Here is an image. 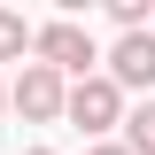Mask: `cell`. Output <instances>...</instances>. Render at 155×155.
<instances>
[{
	"mask_svg": "<svg viewBox=\"0 0 155 155\" xmlns=\"http://www.w3.org/2000/svg\"><path fill=\"white\" fill-rule=\"evenodd\" d=\"M31 47H39V70H78V78H93V31L85 23H70V16H54V23H39L31 31Z\"/></svg>",
	"mask_w": 155,
	"mask_h": 155,
	"instance_id": "cell-1",
	"label": "cell"
},
{
	"mask_svg": "<svg viewBox=\"0 0 155 155\" xmlns=\"http://www.w3.org/2000/svg\"><path fill=\"white\" fill-rule=\"evenodd\" d=\"M62 116L85 124V132H109V124H124V93H116L109 78H78L70 93H62Z\"/></svg>",
	"mask_w": 155,
	"mask_h": 155,
	"instance_id": "cell-2",
	"label": "cell"
},
{
	"mask_svg": "<svg viewBox=\"0 0 155 155\" xmlns=\"http://www.w3.org/2000/svg\"><path fill=\"white\" fill-rule=\"evenodd\" d=\"M109 85L124 93V85H140L147 93L155 85V31H124L116 39V54H109Z\"/></svg>",
	"mask_w": 155,
	"mask_h": 155,
	"instance_id": "cell-3",
	"label": "cell"
},
{
	"mask_svg": "<svg viewBox=\"0 0 155 155\" xmlns=\"http://www.w3.org/2000/svg\"><path fill=\"white\" fill-rule=\"evenodd\" d=\"M62 93H70V85H62L54 70H39V62H31V70L16 78V93H8V101H16L31 124H54V116H62Z\"/></svg>",
	"mask_w": 155,
	"mask_h": 155,
	"instance_id": "cell-4",
	"label": "cell"
},
{
	"mask_svg": "<svg viewBox=\"0 0 155 155\" xmlns=\"http://www.w3.org/2000/svg\"><path fill=\"white\" fill-rule=\"evenodd\" d=\"M124 155H155V101H140L132 116H124V140H116Z\"/></svg>",
	"mask_w": 155,
	"mask_h": 155,
	"instance_id": "cell-5",
	"label": "cell"
},
{
	"mask_svg": "<svg viewBox=\"0 0 155 155\" xmlns=\"http://www.w3.org/2000/svg\"><path fill=\"white\" fill-rule=\"evenodd\" d=\"M23 47H31V23H23L16 8H0V62H16Z\"/></svg>",
	"mask_w": 155,
	"mask_h": 155,
	"instance_id": "cell-6",
	"label": "cell"
},
{
	"mask_svg": "<svg viewBox=\"0 0 155 155\" xmlns=\"http://www.w3.org/2000/svg\"><path fill=\"white\" fill-rule=\"evenodd\" d=\"M109 16L124 23V31H140V23H147V0H109Z\"/></svg>",
	"mask_w": 155,
	"mask_h": 155,
	"instance_id": "cell-7",
	"label": "cell"
},
{
	"mask_svg": "<svg viewBox=\"0 0 155 155\" xmlns=\"http://www.w3.org/2000/svg\"><path fill=\"white\" fill-rule=\"evenodd\" d=\"M85 155H124V147H116V140H109V147H85Z\"/></svg>",
	"mask_w": 155,
	"mask_h": 155,
	"instance_id": "cell-8",
	"label": "cell"
},
{
	"mask_svg": "<svg viewBox=\"0 0 155 155\" xmlns=\"http://www.w3.org/2000/svg\"><path fill=\"white\" fill-rule=\"evenodd\" d=\"M0 109H8V85H0Z\"/></svg>",
	"mask_w": 155,
	"mask_h": 155,
	"instance_id": "cell-9",
	"label": "cell"
},
{
	"mask_svg": "<svg viewBox=\"0 0 155 155\" xmlns=\"http://www.w3.org/2000/svg\"><path fill=\"white\" fill-rule=\"evenodd\" d=\"M31 155H54V147H31Z\"/></svg>",
	"mask_w": 155,
	"mask_h": 155,
	"instance_id": "cell-10",
	"label": "cell"
}]
</instances>
